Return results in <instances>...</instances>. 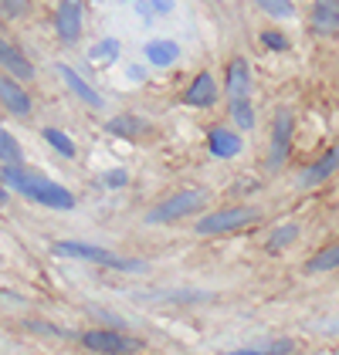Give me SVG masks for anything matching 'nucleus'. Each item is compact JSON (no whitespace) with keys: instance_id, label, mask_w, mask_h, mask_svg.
Returning a JSON list of instances; mask_svg holds the SVG:
<instances>
[{"instance_id":"nucleus-1","label":"nucleus","mask_w":339,"mask_h":355,"mask_svg":"<svg viewBox=\"0 0 339 355\" xmlns=\"http://www.w3.org/2000/svg\"><path fill=\"white\" fill-rule=\"evenodd\" d=\"M0 183H3L7 190H17L21 196H28L34 203L48 207V210H72V207H75V193L65 190L61 183H51V180L41 176V173H31L24 166L0 163Z\"/></svg>"},{"instance_id":"nucleus-2","label":"nucleus","mask_w":339,"mask_h":355,"mask_svg":"<svg viewBox=\"0 0 339 355\" xmlns=\"http://www.w3.org/2000/svg\"><path fill=\"white\" fill-rule=\"evenodd\" d=\"M51 254H55V257H68V261H85V264L115 268V271H133V274L146 271V264H142V261H133V257H119V254L106 250V247L82 244V241H55V244H51Z\"/></svg>"},{"instance_id":"nucleus-3","label":"nucleus","mask_w":339,"mask_h":355,"mask_svg":"<svg viewBox=\"0 0 339 355\" xmlns=\"http://www.w3.org/2000/svg\"><path fill=\"white\" fill-rule=\"evenodd\" d=\"M78 338H82L85 349L102 352V355H136L146 349L142 338H133V335H126V331H119V328H88Z\"/></svg>"},{"instance_id":"nucleus-4","label":"nucleus","mask_w":339,"mask_h":355,"mask_svg":"<svg viewBox=\"0 0 339 355\" xmlns=\"http://www.w3.org/2000/svg\"><path fill=\"white\" fill-rule=\"evenodd\" d=\"M207 203V190H180L167 196L163 203H156L149 214H146V223H176V220L190 217V214H197L200 207Z\"/></svg>"},{"instance_id":"nucleus-5","label":"nucleus","mask_w":339,"mask_h":355,"mask_svg":"<svg viewBox=\"0 0 339 355\" xmlns=\"http://www.w3.org/2000/svg\"><path fill=\"white\" fill-rule=\"evenodd\" d=\"M254 220H258V210H254V207H227V210H214V214L200 217L194 230L204 234V237H214V234H234V230L248 227Z\"/></svg>"},{"instance_id":"nucleus-6","label":"nucleus","mask_w":339,"mask_h":355,"mask_svg":"<svg viewBox=\"0 0 339 355\" xmlns=\"http://www.w3.org/2000/svg\"><path fill=\"white\" fill-rule=\"evenodd\" d=\"M85 3L82 0H58L55 10V31L61 44H78L82 37V24H85Z\"/></svg>"},{"instance_id":"nucleus-7","label":"nucleus","mask_w":339,"mask_h":355,"mask_svg":"<svg viewBox=\"0 0 339 355\" xmlns=\"http://www.w3.org/2000/svg\"><path fill=\"white\" fill-rule=\"evenodd\" d=\"M292 132H295V122H292V112L282 109L275 115V125H272V149H268V169H279L288 159V149H292Z\"/></svg>"},{"instance_id":"nucleus-8","label":"nucleus","mask_w":339,"mask_h":355,"mask_svg":"<svg viewBox=\"0 0 339 355\" xmlns=\"http://www.w3.org/2000/svg\"><path fill=\"white\" fill-rule=\"evenodd\" d=\"M336 173H339V146H333V149H326L322 159H315L312 166H306V169L299 173L295 187H299V190H315L319 183H326V180L336 176Z\"/></svg>"},{"instance_id":"nucleus-9","label":"nucleus","mask_w":339,"mask_h":355,"mask_svg":"<svg viewBox=\"0 0 339 355\" xmlns=\"http://www.w3.org/2000/svg\"><path fill=\"white\" fill-rule=\"evenodd\" d=\"M224 95L227 102H241V98H251V68L245 58H231L224 75Z\"/></svg>"},{"instance_id":"nucleus-10","label":"nucleus","mask_w":339,"mask_h":355,"mask_svg":"<svg viewBox=\"0 0 339 355\" xmlns=\"http://www.w3.org/2000/svg\"><path fill=\"white\" fill-rule=\"evenodd\" d=\"M0 68H7V75L17 78V82H31L34 78V64L28 61V55L14 41H7L3 34H0Z\"/></svg>"},{"instance_id":"nucleus-11","label":"nucleus","mask_w":339,"mask_h":355,"mask_svg":"<svg viewBox=\"0 0 339 355\" xmlns=\"http://www.w3.org/2000/svg\"><path fill=\"white\" fill-rule=\"evenodd\" d=\"M309 24L315 37H333L339 34V0H315L309 14Z\"/></svg>"},{"instance_id":"nucleus-12","label":"nucleus","mask_w":339,"mask_h":355,"mask_svg":"<svg viewBox=\"0 0 339 355\" xmlns=\"http://www.w3.org/2000/svg\"><path fill=\"white\" fill-rule=\"evenodd\" d=\"M0 105L10 112V115H31V95L24 92V85L10 75H0Z\"/></svg>"},{"instance_id":"nucleus-13","label":"nucleus","mask_w":339,"mask_h":355,"mask_svg":"<svg viewBox=\"0 0 339 355\" xmlns=\"http://www.w3.org/2000/svg\"><path fill=\"white\" fill-rule=\"evenodd\" d=\"M217 82H214V75L210 71H200L197 78L190 82V88L183 92V102L190 105V109H210L214 102H217Z\"/></svg>"},{"instance_id":"nucleus-14","label":"nucleus","mask_w":339,"mask_h":355,"mask_svg":"<svg viewBox=\"0 0 339 355\" xmlns=\"http://www.w3.org/2000/svg\"><path fill=\"white\" fill-rule=\"evenodd\" d=\"M58 75H61V82L68 85V92H72V95H78L88 109H106V98H102V95H99V92H95L88 82H85V78L75 71V68H72V64H58Z\"/></svg>"},{"instance_id":"nucleus-15","label":"nucleus","mask_w":339,"mask_h":355,"mask_svg":"<svg viewBox=\"0 0 339 355\" xmlns=\"http://www.w3.org/2000/svg\"><path fill=\"white\" fill-rule=\"evenodd\" d=\"M207 149H210V156H214V159H234V156H241L245 142H241V136H238L234 129L217 125V129H210V132H207Z\"/></svg>"},{"instance_id":"nucleus-16","label":"nucleus","mask_w":339,"mask_h":355,"mask_svg":"<svg viewBox=\"0 0 339 355\" xmlns=\"http://www.w3.org/2000/svg\"><path fill=\"white\" fill-rule=\"evenodd\" d=\"M142 55H146V61H149L153 68H170V64L180 58V44L170 41V37H153V41L142 48Z\"/></svg>"},{"instance_id":"nucleus-17","label":"nucleus","mask_w":339,"mask_h":355,"mask_svg":"<svg viewBox=\"0 0 339 355\" xmlns=\"http://www.w3.org/2000/svg\"><path fill=\"white\" fill-rule=\"evenodd\" d=\"M106 132H113V136H122V139H136L146 132V122H142L140 115H115L106 122Z\"/></svg>"},{"instance_id":"nucleus-18","label":"nucleus","mask_w":339,"mask_h":355,"mask_svg":"<svg viewBox=\"0 0 339 355\" xmlns=\"http://www.w3.org/2000/svg\"><path fill=\"white\" fill-rule=\"evenodd\" d=\"M227 109H231V122H234V129L238 132H248V129H254V105L251 98H241V102H227Z\"/></svg>"},{"instance_id":"nucleus-19","label":"nucleus","mask_w":339,"mask_h":355,"mask_svg":"<svg viewBox=\"0 0 339 355\" xmlns=\"http://www.w3.org/2000/svg\"><path fill=\"white\" fill-rule=\"evenodd\" d=\"M339 268V241L333 247H322L312 261H306V271L309 274H322V271H336Z\"/></svg>"},{"instance_id":"nucleus-20","label":"nucleus","mask_w":339,"mask_h":355,"mask_svg":"<svg viewBox=\"0 0 339 355\" xmlns=\"http://www.w3.org/2000/svg\"><path fill=\"white\" fill-rule=\"evenodd\" d=\"M119 51H122V48H119L115 37H102L99 44L88 48V61H92V64H113L115 58H119Z\"/></svg>"},{"instance_id":"nucleus-21","label":"nucleus","mask_w":339,"mask_h":355,"mask_svg":"<svg viewBox=\"0 0 339 355\" xmlns=\"http://www.w3.org/2000/svg\"><path fill=\"white\" fill-rule=\"evenodd\" d=\"M0 163L24 166V149H21V142L10 136L7 129H0Z\"/></svg>"},{"instance_id":"nucleus-22","label":"nucleus","mask_w":339,"mask_h":355,"mask_svg":"<svg viewBox=\"0 0 339 355\" xmlns=\"http://www.w3.org/2000/svg\"><path fill=\"white\" fill-rule=\"evenodd\" d=\"M41 136H44V142H48V146H51L55 153H61L65 159H75V153H78V149H75V142H72V136H65L61 129H51V125H48V129H44Z\"/></svg>"},{"instance_id":"nucleus-23","label":"nucleus","mask_w":339,"mask_h":355,"mask_svg":"<svg viewBox=\"0 0 339 355\" xmlns=\"http://www.w3.org/2000/svg\"><path fill=\"white\" fill-rule=\"evenodd\" d=\"M261 14L275 17V21H292L295 17V3L292 0H254Z\"/></svg>"},{"instance_id":"nucleus-24","label":"nucleus","mask_w":339,"mask_h":355,"mask_svg":"<svg viewBox=\"0 0 339 355\" xmlns=\"http://www.w3.org/2000/svg\"><path fill=\"white\" fill-rule=\"evenodd\" d=\"M295 237H299V223H285V227H279V230L268 237V250H282V247H288Z\"/></svg>"},{"instance_id":"nucleus-25","label":"nucleus","mask_w":339,"mask_h":355,"mask_svg":"<svg viewBox=\"0 0 339 355\" xmlns=\"http://www.w3.org/2000/svg\"><path fill=\"white\" fill-rule=\"evenodd\" d=\"M146 298H160V301H204L210 295L204 291H156V295H146Z\"/></svg>"},{"instance_id":"nucleus-26","label":"nucleus","mask_w":339,"mask_h":355,"mask_svg":"<svg viewBox=\"0 0 339 355\" xmlns=\"http://www.w3.org/2000/svg\"><path fill=\"white\" fill-rule=\"evenodd\" d=\"M28 10H31V0H0V14H3V17H14V21H17V17H24Z\"/></svg>"},{"instance_id":"nucleus-27","label":"nucleus","mask_w":339,"mask_h":355,"mask_svg":"<svg viewBox=\"0 0 339 355\" xmlns=\"http://www.w3.org/2000/svg\"><path fill=\"white\" fill-rule=\"evenodd\" d=\"M261 44L268 51H288V37H285L282 31H261Z\"/></svg>"},{"instance_id":"nucleus-28","label":"nucleus","mask_w":339,"mask_h":355,"mask_svg":"<svg viewBox=\"0 0 339 355\" xmlns=\"http://www.w3.org/2000/svg\"><path fill=\"white\" fill-rule=\"evenodd\" d=\"M129 183V173L126 169H109L106 176H102V187H109V190H122Z\"/></svg>"},{"instance_id":"nucleus-29","label":"nucleus","mask_w":339,"mask_h":355,"mask_svg":"<svg viewBox=\"0 0 339 355\" xmlns=\"http://www.w3.org/2000/svg\"><path fill=\"white\" fill-rule=\"evenodd\" d=\"M146 3H149L153 17H156V14H170V10H173V0H146Z\"/></svg>"},{"instance_id":"nucleus-30","label":"nucleus","mask_w":339,"mask_h":355,"mask_svg":"<svg viewBox=\"0 0 339 355\" xmlns=\"http://www.w3.org/2000/svg\"><path fill=\"white\" fill-rule=\"evenodd\" d=\"M261 352H268V355H285V352H292V342H272V345H265Z\"/></svg>"},{"instance_id":"nucleus-31","label":"nucleus","mask_w":339,"mask_h":355,"mask_svg":"<svg viewBox=\"0 0 339 355\" xmlns=\"http://www.w3.org/2000/svg\"><path fill=\"white\" fill-rule=\"evenodd\" d=\"M142 75H146V71H142L140 64H129V78H133V82H140Z\"/></svg>"},{"instance_id":"nucleus-32","label":"nucleus","mask_w":339,"mask_h":355,"mask_svg":"<svg viewBox=\"0 0 339 355\" xmlns=\"http://www.w3.org/2000/svg\"><path fill=\"white\" fill-rule=\"evenodd\" d=\"M227 355H268V352H261V349H238V352H227Z\"/></svg>"},{"instance_id":"nucleus-33","label":"nucleus","mask_w":339,"mask_h":355,"mask_svg":"<svg viewBox=\"0 0 339 355\" xmlns=\"http://www.w3.org/2000/svg\"><path fill=\"white\" fill-rule=\"evenodd\" d=\"M326 331H333V335H339V322H329V325H326Z\"/></svg>"},{"instance_id":"nucleus-34","label":"nucleus","mask_w":339,"mask_h":355,"mask_svg":"<svg viewBox=\"0 0 339 355\" xmlns=\"http://www.w3.org/2000/svg\"><path fill=\"white\" fill-rule=\"evenodd\" d=\"M0 203H7V187L0 183Z\"/></svg>"},{"instance_id":"nucleus-35","label":"nucleus","mask_w":339,"mask_h":355,"mask_svg":"<svg viewBox=\"0 0 339 355\" xmlns=\"http://www.w3.org/2000/svg\"><path fill=\"white\" fill-rule=\"evenodd\" d=\"M0 261H3V257H0Z\"/></svg>"}]
</instances>
